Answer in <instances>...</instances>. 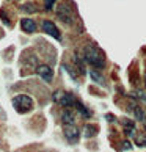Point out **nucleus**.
<instances>
[{
    "instance_id": "nucleus-7",
    "label": "nucleus",
    "mask_w": 146,
    "mask_h": 152,
    "mask_svg": "<svg viewBox=\"0 0 146 152\" xmlns=\"http://www.w3.org/2000/svg\"><path fill=\"white\" fill-rule=\"evenodd\" d=\"M36 74L46 83H52V80H54V69L49 64H38L36 66Z\"/></svg>"
},
{
    "instance_id": "nucleus-9",
    "label": "nucleus",
    "mask_w": 146,
    "mask_h": 152,
    "mask_svg": "<svg viewBox=\"0 0 146 152\" xmlns=\"http://www.w3.org/2000/svg\"><path fill=\"white\" fill-rule=\"evenodd\" d=\"M60 121L63 126H66V124H74L76 121V110L74 108H65L63 111H61L60 115Z\"/></svg>"
},
{
    "instance_id": "nucleus-13",
    "label": "nucleus",
    "mask_w": 146,
    "mask_h": 152,
    "mask_svg": "<svg viewBox=\"0 0 146 152\" xmlns=\"http://www.w3.org/2000/svg\"><path fill=\"white\" fill-rule=\"evenodd\" d=\"M72 108H74V110H77L79 113L82 115V118H85V119H88V118H91V116H93V113H91V111H90V110H88L87 107L83 105V104H82L79 99L76 100V104H74V107H72Z\"/></svg>"
},
{
    "instance_id": "nucleus-20",
    "label": "nucleus",
    "mask_w": 146,
    "mask_h": 152,
    "mask_svg": "<svg viewBox=\"0 0 146 152\" xmlns=\"http://www.w3.org/2000/svg\"><path fill=\"white\" fill-rule=\"evenodd\" d=\"M105 119L107 121H115V116L113 115H105Z\"/></svg>"
},
{
    "instance_id": "nucleus-5",
    "label": "nucleus",
    "mask_w": 146,
    "mask_h": 152,
    "mask_svg": "<svg viewBox=\"0 0 146 152\" xmlns=\"http://www.w3.org/2000/svg\"><path fill=\"white\" fill-rule=\"evenodd\" d=\"M63 133H65L66 140L72 144L77 143L79 138H80V130H79V127L76 124H66V126H63Z\"/></svg>"
},
{
    "instance_id": "nucleus-23",
    "label": "nucleus",
    "mask_w": 146,
    "mask_h": 152,
    "mask_svg": "<svg viewBox=\"0 0 146 152\" xmlns=\"http://www.w3.org/2000/svg\"><path fill=\"white\" fill-rule=\"evenodd\" d=\"M16 152H19V151H16Z\"/></svg>"
},
{
    "instance_id": "nucleus-14",
    "label": "nucleus",
    "mask_w": 146,
    "mask_h": 152,
    "mask_svg": "<svg viewBox=\"0 0 146 152\" xmlns=\"http://www.w3.org/2000/svg\"><path fill=\"white\" fill-rule=\"evenodd\" d=\"M131 97H132L134 100H140V102L146 104V93L143 91V89H140V88H137V89H132Z\"/></svg>"
},
{
    "instance_id": "nucleus-6",
    "label": "nucleus",
    "mask_w": 146,
    "mask_h": 152,
    "mask_svg": "<svg viewBox=\"0 0 146 152\" xmlns=\"http://www.w3.org/2000/svg\"><path fill=\"white\" fill-rule=\"evenodd\" d=\"M126 108H127V111H129L131 115H134V118H135L137 121H145V111H143L142 107L137 104V100L131 99V100L127 102Z\"/></svg>"
},
{
    "instance_id": "nucleus-19",
    "label": "nucleus",
    "mask_w": 146,
    "mask_h": 152,
    "mask_svg": "<svg viewBox=\"0 0 146 152\" xmlns=\"http://www.w3.org/2000/svg\"><path fill=\"white\" fill-rule=\"evenodd\" d=\"M44 2H46V8H47V10H50V8L54 7L55 0H44Z\"/></svg>"
},
{
    "instance_id": "nucleus-12",
    "label": "nucleus",
    "mask_w": 146,
    "mask_h": 152,
    "mask_svg": "<svg viewBox=\"0 0 146 152\" xmlns=\"http://www.w3.org/2000/svg\"><path fill=\"white\" fill-rule=\"evenodd\" d=\"M99 132V127L96 124H85L83 126V138H93Z\"/></svg>"
},
{
    "instance_id": "nucleus-16",
    "label": "nucleus",
    "mask_w": 146,
    "mask_h": 152,
    "mask_svg": "<svg viewBox=\"0 0 146 152\" xmlns=\"http://www.w3.org/2000/svg\"><path fill=\"white\" fill-rule=\"evenodd\" d=\"M90 77H91V80H93L94 83H98V85H101V86H104V85H105V78L101 75L99 72L91 71V72H90Z\"/></svg>"
},
{
    "instance_id": "nucleus-21",
    "label": "nucleus",
    "mask_w": 146,
    "mask_h": 152,
    "mask_svg": "<svg viewBox=\"0 0 146 152\" xmlns=\"http://www.w3.org/2000/svg\"><path fill=\"white\" fill-rule=\"evenodd\" d=\"M143 82H145V88H146V71H145V75H143Z\"/></svg>"
},
{
    "instance_id": "nucleus-3",
    "label": "nucleus",
    "mask_w": 146,
    "mask_h": 152,
    "mask_svg": "<svg viewBox=\"0 0 146 152\" xmlns=\"http://www.w3.org/2000/svg\"><path fill=\"white\" fill-rule=\"evenodd\" d=\"M57 18L66 25H71L76 19V11L72 10L69 2H61L57 7Z\"/></svg>"
},
{
    "instance_id": "nucleus-17",
    "label": "nucleus",
    "mask_w": 146,
    "mask_h": 152,
    "mask_svg": "<svg viewBox=\"0 0 146 152\" xmlns=\"http://www.w3.org/2000/svg\"><path fill=\"white\" fill-rule=\"evenodd\" d=\"M134 143H135V146H138V148H145L146 146V135L145 133H137L135 137H134Z\"/></svg>"
},
{
    "instance_id": "nucleus-4",
    "label": "nucleus",
    "mask_w": 146,
    "mask_h": 152,
    "mask_svg": "<svg viewBox=\"0 0 146 152\" xmlns=\"http://www.w3.org/2000/svg\"><path fill=\"white\" fill-rule=\"evenodd\" d=\"M54 100L55 102H58L61 107H65V108H72L76 104V97L69 93H65V91H57L54 94Z\"/></svg>"
},
{
    "instance_id": "nucleus-18",
    "label": "nucleus",
    "mask_w": 146,
    "mask_h": 152,
    "mask_svg": "<svg viewBox=\"0 0 146 152\" xmlns=\"http://www.w3.org/2000/svg\"><path fill=\"white\" fill-rule=\"evenodd\" d=\"M132 149V144L129 141H123L121 143V151H131Z\"/></svg>"
},
{
    "instance_id": "nucleus-1",
    "label": "nucleus",
    "mask_w": 146,
    "mask_h": 152,
    "mask_svg": "<svg viewBox=\"0 0 146 152\" xmlns=\"http://www.w3.org/2000/svg\"><path fill=\"white\" fill-rule=\"evenodd\" d=\"M82 60H85L88 64H91L94 69H104L105 67V55L96 46H85L82 49Z\"/></svg>"
},
{
    "instance_id": "nucleus-10",
    "label": "nucleus",
    "mask_w": 146,
    "mask_h": 152,
    "mask_svg": "<svg viewBox=\"0 0 146 152\" xmlns=\"http://www.w3.org/2000/svg\"><path fill=\"white\" fill-rule=\"evenodd\" d=\"M121 126H123V130H124V135L127 138H131L134 132H135V121L129 119V118H121Z\"/></svg>"
},
{
    "instance_id": "nucleus-15",
    "label": "nucleus",
    "mask_w": 146,
    "mask_h": 152,
    "mask_svg": "<svg viewBox=\"0 0 146 152\" xmlns=\"http://www.w3.org/2000/svg\"><path fill=\"white\" fill-rule=\"evenodd\" d=\"M21 11H22V13H25V14H32V13H38V11H39V8L36 7L35 3L29 2V3H24V5H21Z\"/></svg>"
},
{
    "instance_id": "nucleus-2",
    "label": "nucleus",
    "mask_w": 146,
    "mask_h": 152,
    "mask_svg": "<svg viewBox=\"0 0 146 152\" xmlns=\"http://www.w3.org/2000/svg\"><path fill=\"white\" fill-rule=\"evenodd\" d=\"M13 107L19 115H25L33 110L35 102H33V97L29 94H18L13 97Z\"/></svg>"
},
{
    "instance_id": "nucleus-22",
    "label": "nucleus",
    "mask_w": 146,
    "mask_h": 152,
    "mask_svg": "<svg viewBox=\"0 0 146 152\" xmlns=\"http://www.w3.org/2000/svg\"><path fill=\"white\" fill-rule=\"evenodd\" d=\"M145 129H146V124H145Z\"/></svg>"
},
{
    "instance_id": "nucleus-11",
    "label": "nucleus",
    "mask_w": 146,
    "mask_h": 152,
    "mask_svg": "<svg viewBox=\"0 0 146 152\" xmlns=\"http://www.w3.org/2000/svg\"><path fill=\"white\" fill-rule=\"evenodd\" d=\"M19 25H21V30L25 31V33H35L36 31V24H35V20H33V19L24 18V19H21Z\"/></svg>"
},
{
    "instance_id": "nucleus-8",
    "label": "nucleus",
    "mask_w": 146,
    "mask_h": 152,
    "mask_svg": "<svg viewBox=\"0 0 146 152\" xmlns=\"http://www.w3.org/2000/svg\"><path fill=\"white\" fill-rule=\"evenodd\" d=\"M43 30H44V33H47L49 36H52V38H55V39H61V33H60V30L57 28V25L54 24L52 20H43Z\"/></svg>"
}]
</instances>
